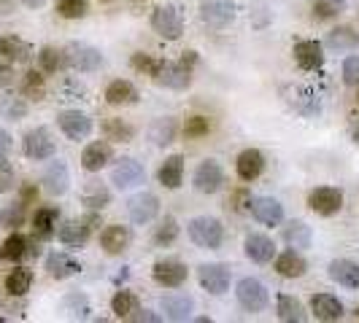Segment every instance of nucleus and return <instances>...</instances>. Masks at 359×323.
I'll return each mask as SVG.
<instances>
[{"label": "nucleus", "mask_w": 359, "mask_h": 323, "mask_svg": "<svg viewBox=\"0 0 359 323\" xmlns=\"http://www.w3.org/2000/svg\"><path fill=\"white\" fill-rule=\"evenodd\" d=\"M187 234L203 251H219L224 243V224L214 215H195L187 224Z\"/></svg>", "instance_id": "obj_1"}, {"label": "nucleus", "mask_w": 359, "mask_h": 323, "mask_svg": "<svg viewBox=\"0 0 359 323\" xmlns=\"http://www.w3.org/2000/svg\"><path fill=\"white\" fill-rule=\"evenodd\" d=\"M151 30L165 41H179L184 36V11L176 3H160L151 11Z\"/></svg>", "instance_id": "obj_2"}, {"label": "nucleus", "mask_w": 359, "mask_h": 323, "mask_svg": "<svg viewBox=\"0 0 359 323\" xmlns=\"http://www.w3.org/2000/svg\"><path fill=\"white\" fill-rule=\"evenodd\" d=\"M151 81L162 87V89H173V92H184L192 87V68L187 62H173V59H160L157 65V73L151 76Z\"/></svg>", "instance_id": "obj_3"}, {"label": "nucleus", "mask_w": 359, "mask_h": 323, "mask_svg": "<svg viewBox=\"0 0 359 323\" xmlns=\"http://www.w3.org/2000/svg\"><path fill=\"white\" fill-rule=\"evenodd\" d=\"M62 52H65L68 68H73L76 73H97L103 68V62H106L100 49H95L90 43H84V41H71Z\"/></svg>", "instance_id": "obj_4"}, {"label": "nucleus", "mask_w": 359, "mask_h": 323, "mask_svg": "<svg viewBox=\"0 0 359 323\" xmlns=\"http://www.w3.org/2000/svg\"><path fill=\"white\" fill-rule=\"evenodd\" d=\"M235 299L246 313H262L270 305V291L257 278H241L235 286Z\"/></svg>", "instance_id": "obj_5"}, {"label": "nucleus", "mask_w": 359, "mask_h": 323, "mask_svg": "<svg viewBox=\"0 0 359 323\" xmlns=\"http://www.w3.org/2000/svg\"><path fill=\"white\" fill-rule=\"evenodd\" d=\"M235 0H200L198 6V17L205 27L211 30H227L235 22Z\"/></svg>", "instance_id": "obj_6"}, {"label": "nucleus", "mask_w": 359, "mask_h": 323, "mask_svg": "<svg viewBox=\"0 0 359 323\" xmlns=\"http://www.w3.org/2000/svg\"><path fill=\"white\" fill-rule=\"evenodd\" d=\"M95 224H97L95 210H92L90 215H84V218H68V221L57 224V240H60L65 248H84Z\"/></svg>", "instance_id": "obj_7"}, {"label": "nucleus", "mask_w": 359, "mask_h": 323, "mask_svg": "<svg viewBox=\"0 0 359 323\" xmlns=\"http://www.w3.org/2000/svg\"><path fill=\"white\" fill-rule=\"evenodd\" d=\"M22 154L33 162H46L57 154V141L49 132V127H36V129H27L25 138H22Z\"/></svg>", "instance_id": "obj_8"}, {"label": "nucleus", "mask_w": 359, "mask_h": 323, "mask_svg": "<svg viewBox=\"0 0 359 323\" xmlns=\"http://www.w3.org/2000/svg\"><path fill=\"white\" fill-rule=\"evenodd\" d=\"M308 208L322 218H332L343 210V192L338 186H319L308 192Z\"/></svg>", "instance_id": "obj_9"}, {"label": "nucleus", "mask_w": 359, "mask_h": 323, "mask_svg": "<svg viewBox=\"0 0 359 323\" xmlns=\"http://www.w3.org/2000/svg\"><path fill=\"white\" fill-rule=\"evenodd\" d=\"M198 280H200V286H203V291H208L211 296H222V294H227V288H230L233 269H230V264H219V261L200 264Z\"/></svg>", "instance_id": "obj_10"}, {"label": "nucleus", "mask_w": 359, "mask_h": 323, "mask_svg": "<svg viewBox=\"0 0 359 323\" xmlns=\"http://www.w3.org/2000/svg\"><path fill=\"white\" fill-rule=\"evenodd\" d=\"M57 127H60V132L68 138V141H87L92 135V119L84 113V110H79V108H71V110H60L57 113Z\"/></svg>", "instance_id": "obj_11"}, {"label": "nucleus", "mask_w": 359, "mask_h": 323, "mask_svg": "<svg viewBox=\"0 0 359 323\" xmlns=\"http://www.w3.org/2000/svg\"><path fill=\"white\" fill-rule=\"evenodd\" d=\"M146 180V170L144 164L133 157H122L116 159L114 170H111V183L119 189V192H127V189H135Z\"/></svg>", "instance_id": "obj_12"}, {"label": "nucleus", "mask_w": 359, "mask_h": 323, "mask_svg": "<svg viewBox=\"0 0 359 323\" xmlns=\"http://www.w3.org/2000/svg\"><path fill=\"white\" fill-rule=\"evenodd\" d=\"M151 278L160 288H181L189 278V267L179 259H160L151 267Z\"/></svg>", "instance_id": "obj_13"}, {"label": "nucleus", "mask_w": 359, "mask_h": 323, "mask_svg": "<svg viewBox=\"0 0 359 323\" xmlns=\"http://www.w3.org/2000/svg\"><path fill=\"white\" fill-rule=\"evenodd\" d=\"M192 186H195V192H200V194H216L224 186V167L216 159H203L195 167Z\"/></svg>", "instance_id": "obj_14"}, {"label": "nucleus", "mask_w": 359, "mask_h": 323, "mask_svg": "<svg viewBox=\"0 0 359 323\" xmlns=\"http://www.w3.org/2000/svg\"><path fill=\"white\" fill-rule=\"evenodd\" d=\"M127 215L138 227L151 224L160 215V197L151 194V192H138L135 197H130V202H127Z\"/></svg>", "instance_id": "obj_15"}, {"label": "nucleus", "mask_w": 359, "mask_h": 323, "mask_svg": "<svg viewBox=\"0 0 359 323\" xmlns=\"http://www.w3.org/2000/svg\"><path fill=\"white\" fill-rule=\"evenodd\" d=\"M292 57L297 62V68L306 73L319 71L324 65V43L322 41H313V38H306V41H297L292 46Z\"/></svg>", "instance_id": "obj_16"}, {"label": "nucleus", "mask_w": 359, "mask_h": 323, "mask_svg": "<svg viewBox=\"0 0 359 323\" xmlns=\"http://www.w3.org/2000/svg\"><path fill=\"white\" fill-rule=\"evenodd\" d=\"M160 310L162 318H168V321H187L195 313V299L187 291H176L173 288L170 294H165L160 299Z\"/></svg>", "instance_id": "obj_17"}, {"label": "nucleus", "mask_w": 359, "mask_h": 323, "mask_svg": "<svg viewBox=\"0 0 359 323\" xmlns=\"http://www.w3.org/2000/svg\"><path fill=\"white\" fill-rule=\"evenodd\" d=\"M249 213L262 227H278L284 221V205L276 197H249Z\"/></svg>", "instance_id": "obj_18"}, {"label": "nucleus", "mask_w": 359, "mask_h": 323, "mask_svg": "<svg viewBox=\"0 0 359 323\" xmlns=\"http://www.w3.org/2000/svg\"><path fill=\"white\" fill-rule=\"evenodd\" d=\"M41 183H43V189L52 194V197H62V194H68V189H71V173H68V164L62 159H54L46 164V170H43V175H41Z\"/></svg>", "instance_id": "obj_19"}, {"label": "nucleus", "mask_w": 359, "mask_h": 323, "mask_svg": "<svg viewBox=\"0 0 359 323\" xmlns=\"http://www.w3.org/2000/svg\"><path fill=\"white\" fill-rule=\"evenodd\" d=\"M243 253H246V259H252L254 264H270L276 259V243L268 234L249 232L243 240Z\"/></svg>", "instance_id": "obj_20"}, {"label": "nucleus", "mask_w": 359, "mask_h": 323, "mask_svg": "<svg viewBox=\"0 0 359 323\" xmlns=\"http://www.w3.org/2000/svg\"><path fill=\"white\" fill-rule=\"evenodd\" d=\"M108 162H114V145H111V141H92V143L84 145L81 167L87 173H100L103 167H108Z\"/></svg>", "instance_id": "obj_21"}, {"label": "nucleus", "mask_w": 359, "mask_h": 323, "mask_svg": "<svg viewBox=\"0 0 359 323\" xmlns=\"http://www.w3.org/2000/svg\"><path fill=\"white\" fill-rule=\"evenodd\" d=\"M235 173H238V178L246 180V183L257 180L265 173V154L259 148H243L238 154V159H235Z\"/></svg>", "instance_id": "obj_22"}, {"label": "nucleus", "mask_w": 359, "mask_h": 323, "mask_svg": "<svg viewBox=\"0 0 359 323\" xmlns=\"http://www.w3.org/2000/svg\"><path fill=\"white\" fill-rule=\"evenodd\" d=\"M106 103L114 108H127V106H138V100H141V92L138 87L133 84V81H127V78H114L111 84L106 87Z\"/></svg>", "instance_id": "obj_23"}, {"label": "nucleus", "mask_w": 359, "mask_h": 323, "mask_svg": "<svg viewBox=\"0 0 359 323\" xmlns=\"http://www.w3.org/2000/svg\"><path fill=\"white\" fill-rule=\"evenodd\" d=\"M130 243H133V232H130V227H125V224H108V227H103V232H100V248L108 256L125 253L130 248Z\"/></svg>", "instance_id": "obj_24"}, {"label": "nucleus", "mask_w": 359, "mask_h": 323, "mask_svg": "<svg viewBox=\"0 0 359 323\" xmlns=\"http://www.w3.org/2000/svg\"><path fill=\"white\" fill-rule=\"evenodd\" d=\"M179 132H181V127L176 116H157V119L149 124V129H146V138L157 145V148H165V145L176 143Z\"/></svg>", "instance_id": "obj_25"}, {"label": "nucleus", "mask_w": 359, "mask_h": 323, "mask_svg": "<svg viewBox=\"0 0 359 323\" xmlns=\"http://www.w3.org/2000/svg\"><path fill=\"white\" fill-rule=\"evenodd\" d=\"M0 59L11 65H27L33 59V46L19 36H3L0 38Z\"/></svg>", "instance_id": "obj_26"}, {"label": "nucleus", "mask_w": 359, "mask_h": 323, "mask_svg": "<svg viewBox=\"0 0 359 323\" xmlns=\"http://www.w3.org/2000/svg\"><path fill=\"white\" fill-rule=\"evenodd\" d=\"M311 313L316 321L332 323L343 318V302L332 294H313L311 296Z\"/></svg>", "instance_id": "obj_27"}, {"label": "nucleus", "mask_w": 359, "mask_h": 323, "mask_svg": "<svg viewBox=\"0 0 359 323\" xmlns=\"http://www.w3.org/2000/svg\"><path fill=\"white\" fill-rule=\"evenodd\" d=\"M157 180H160L162 189L176 192L181 183H184V157L181 154L165 157V162H162L160 170H157Z\"/></svg>", "instance_id": "obj_28"}, {"label": "nucleus", "mask_w": 359, "mask_h": 323, "mask_svg": "<svg viewBox=\"0 0 359 323\" xmlns=\"http://www.w3.org/2000/svg\"><path fill=\"white\" fill-rule=\"evenodd\" d=\"M43 267H46V275L54 278V280H65V278H73L76 272H81V264L68 256V253L62 251H52L46 256V261H43Z\"/></svg>", "instance_id": "obj_29"}, {"label": "nucleus", "mask_w": 359, "mask_h": 323, "mask_svg": "<svg viewBox=\"0 0 359 323\" xmlns=\"http://www.w3.org/2000/svg\"><path fill=\"white\" fill-rule=\"evenodd\" d=\"M276 272H278L281 278H289V280L303 278V275L308 272L306 256H303L300 251H294V248L278 253V256H276Z\"/></svg>", "instance_id": "obj_30"}, {"label": "nucleus", "mask_w": 359, "mask_h": 323, "mask_svg": "<svg viewBox=\"0 0 359 323\" xmlns=\"http://www.w3.org/2000/svg\"><path fill=\"white\" fill-rule=\"evenodd\" d=\"M327 272H330V278L338 283V286L343 288H359V264L357 261H351V259H332L330 261V267H327Z\"/></svg>", "instance_id": "obj_31"}, {"label": "nucleus", "mask_w": 359, "mask_h": 323, "mask_svg": "<svg viewBox=\"0 0 359 323\" xmlns=\"http://www.w3.org/2000/svg\"><path fill=\"white\" fill-rule=\"evenodd\" d=\"M81 202L90 208V210H106L108 205H111V189H108L103 180H87L84 186H81Z\"/></svg>", "instance_id": "obj_32"}, {"label": "nucleus", "mask_w": 359, "mask_h": 323, "mask_svg": "<svg viewBox=\"0 0 359 323\" xmlns=\"http://www.w3.org/2000/svg\"><path fill=\"white\" fill-rule=\"evenodd\" d=\"M57 224H60V210L46 205V208H38L33 213V237L38 240H52L57 234Z\"/></svg>", "instance_id": "obj_33"}, {"label": "nucleus", "mask_w": 359, "mask_h": 323, "mask_svg": "<svg viewBox=\"0 0 359 323\" xmlns=\"http://www.w3.org/2000/svg\"><path fill=\"white\" fill-rule=\"evenodd\" d=\"M284 243H287L289 248H294V251H308L311 248V243H313V229L308 227L306 221H289L287 227H284Z\"/></svg>", "instance_id": "obj_34"}, {"label": "nucleus", "mask_w": 359, "mask_h": 323, "mask_svg": "<svg viewBox=\"0 0 359 323\" xmlns=\"http://www.w3.org/2000/svg\"><path fill=\"white\" fill-rule=\"evenodd\" d=\"M138 310H141L138 296H135L133 291H127V288H119V291L111 296V313H114L119 321H133Z\"/></svg>", "instance_id": "obj_35"}, {"label": "nucleus", "mask_w": 359, "mask_h": 323, "mask_svg": "<svg viewBox=\"0 0 359 323\" xmlns=\"http://www.w3.org/2000/svg\"><path fill=\"white\" fill-rule=\"evenodd\" d=\"M324 46L332 49V52H354L359 46V33H354V30L346 27V24L332 27V30L327 33V38H324Z\"/></svg>", "instance_id": "obj_36"}, {"label": "nucleus", "mask_w": 359, "mask_h": 323, "mask_svg": "<svg viewBox=\"0 0 359 323\" xmlns=\"http://www.w3.org/2000/svg\"><path fill=\"white\" fill-rule=\"evenodd\" d=\"M276 310H278V318L284 323H303L308 318L303 302L297 296H292V294H278Z\"/></svg>", "instance_id": "obj_37"}, {"label": "nucleus", "mask_w": 359, "mask_h": 323, "mask_svg": "<svg viewBox=\"0 0 359 323\" xmlns=\"http://www.w3.org/2000/svg\"><path fill=\"white\" fill-rule=\"evenodd\" d=\"M103 135H106V141L111 143H133L135 141V135H138V129L125 122V119H116V116H111L103 122Z\"/></svg>", "instance_id": "obj_38"}, {"label": "nucleus", "mask_w": 359, "mask_h": 323, "mask_svg": "<svg viewBox=\"0 0 359 323\" xmlns=\"http://www.w3.org/2000/svg\"><path fill=\"white\" fill-rule=\"evenodd\" d=\"M30 251V240L25 237V234H8L6 240H3V245H0V259L3 261H22Z\"/></svg>", "instance_id": "obj_39"}, {"label": "nucleus", "mask_w": 359, "mask_h": 323, "mask_svg": "<svg viewBox=\"0 0 359 323\" xmlns=\"http://www.w3.org/2000/svg\"><path fill=\"white\" fill-rule=\"evenodd\" d=\"M22 97H27V100H36V103H41L43 97H46V76L41 71H30L22 76Z\"/></svg>", "instance_id": "obj_40"}, {"label": "nucleus", "mask_w": 359, "mask_h": 323, "mask_svg": "<svg viewBox=\"0 0 359 323\" xmlns=\"http://www.w3.org/2000/svg\"><path fill=\"white\" fill-rule=\"evenodd\" d=\"M3 286H6V291H8L11 296H25V294L30 291V286H33V269H27V267L11 269V272L6 275V280H3Z\"/></svg>", "instance_id": "obj_41"}, {"label": "nucleus", "mask_w": 359, "mask_h": 323, "mask_svg": "<svg viewBox=\"0 0 359 323\" xmlns=\"http://www.w3.org/2000/svg\"><path fill=\"white\" fill-rule=\"evenodd\" d=\"M179 221H176V215H165L160 224H157V229H154V245L157 248H168V245H173L176 240H179Z\"/></svg>", "instance_id": "obj_42"}, {"label": "nucleus", "mask_w": 359, "mask_h": 323, "mask_svg": "<svg viewBox=\"0 0 359 323\" xmlns=\"http://www.w3.org/2000/svg\"><path fill=\"white\" fill-rule=\"evenodd\" d=\"M65 65H68V62H65V52L57 49V46H43V49L38 52V68H41V73L54 76V73L62 71Z\"/></svg>", "instance_id": "obj_43"}, {"label": "nucleus", "mask_w": 359, "mask_h": 323, "mask_svg": "<svg viewBox=\"0 0 359 323\" xmlns=\"http://www.w3.org/2000/svg\"><path fill=\"white\" fill-rule=\"evenodd\" d=\"M346 11V0H311V17L316 22H330Z\"/></svg>", "instance_id": "obj_44"}, {"label": "nucleus", "mask_w": 359, "mask_h": 323, "mask_svg": "<svg viewBox=\"0 0 359 323\" xmlns=\"http://www.w3.org/2000/svg\"><path fill=\"white\" fill-rule=\"evenodd\" d=\"M54 8L62 19H84L90 14V0H54Z\"/></svg>", "instance_id": "obj_45"}, {"label": "nucleus", "mask_w": 359, "mask_h": 323, "mask_svg": "<svg viewBox=\"0 0 359 323\" xmlns=\"http://www.w3.org/2000/svg\"><path fill=\"white\" fill-rule=\"evenodd\" d=\"M25 202L17 199V202H11V205H6V210L0 213V227L3 229H19L22 224H25Z\"/></svg>", "instance_id": "obj_46"}, {"label": "nucleus", "mask_w": 359, "mask_h": 323, "mask_svg": "<svg viewBox=\"0 0 359 323\" xmlns=\"http://www.w3.org/2000/svg\"><path fill=\"white\" fill-rule=\"evenodd\" d=\"M130 65H133V71H138V73H144V76H154L157 73V65H160V59H154L151 54H146V52H135L133 57H130Z\"/></svg>", "instance_id": "obj_47"}, {"label": "nucleus", "mask_w": 359, "mask_h": 323, "mask_svg": "<svg viewBox=\"0 0 359 323\" xmlns=\"http://www.w3.org/2000/svg\"><path fill=\"white\" fill-rule=\"evenodd\" d=\"M208 132H211L208 116H189L187 124H184V135H187V138H205Z\"/></svg>", "instance_id": "obj_48"}, {"label": "nucleus", "mask_w": 359, "mask_h": 323, "mask_svg": "<svg viewBox=\"0 0 359 323\" xmlns=\"http://www.w3.org/2000/svg\"><path fill=\"white\" fill-rule=\"evenodd\" d=\"M343 81L348 87H359V54H348L343 59Z\"/></svg>", "instance_id": "obj_49"}, {"label": "nucleus", "mask_w": 359, "mask_h": 323, "mask_svg": "<svg viewBox=\"0 0 359 323\" xmlns=\"http://www.w3.org/2000/svg\"><path fill=\"white\" fill-rule=\"evenodd\" d=\"M14 183H17V175H14L11 162L6 159V157H0V194L11 192V189H14Z\"/></svg>", "instance_id": "obj_50"}, {"label": "nucleus", "mask_w": 359, "mask_h": 323, "mask_svg": "<svg viewBox=\"0 0 359 323\" xmlns=\"http://www.w3.org/2000/svg\"><path fill=\"white\" fill-rule=\"evenodd\" d=\"M11 84H14V68L11 62L0 59V87H11Z\"/></svg>", "instance_id": "obj_51"}, {"label": "nucleus", "mask_w": 359, "mask_h": 323, "mask_svg": "<svg viewBox=\"0 0 359 323\" xmlns=\"http://www.w3.org/2000/svg\"><path fill=\"white\" fill-rule=\"evenodd\" d=\"M19 199H22L25 205H33V202L38 199V189L33 186V183H27V186L22 189V197H19Z\"/></svg>", "instance_id": "obj_52"}, {"label": "nucleus", "mask_w": 359, "mask_h": 323, "mask_svg": "<svg viewBox=\"0 0 359 323\" xmlns=\"http://www.w3.org/2000/svg\"><path fill=\"white\" fill-rule=\"evenodd\" d=\"M11 145H14V141H11V135L0 127V157H6L8 151H11Z\"/></svg>", "instance_id": "obj_53"}, {"label": "nucleus", "mask_w": 359, "mask_h": 323, "mask_svg": "<svg viewBox=\"0 0 359 323\" xmlns=\"http://www.w3.org/2000/svg\"><path fill=\"white\" fill-rule=\"evenodd\" d=\"M14 11V0H0V14H11Z\"/></svg>", "instance_id": "obj_54"}, {"label": "nucleus", "mask_w": 359, "mask_h": 323, "mask_svg": "<svg viewBox=\"0 0 359 323\" xmlns=\"http://www.w3.org/2000/svg\"><path fill=\"white\" fill-rule=\"evenodd\" d=\"M30 8H38V6H43V0H25Z\"/></svg>", "instance_id": "obj_55"}, {"label": "nucleus", "mask_w": 359, "mask_h": 323, "mask_svg": "<svg viewBox=\"0 0 359 323\" xmlns=\"http://www.w3.org/2000/svg\"><path fill=\"white\" fill-rule=\"evenodd\" d=\"M354 143L359 145V127H357V129H354Z\"/></svg>", "instance_id": "obj_56"}, {"label": "nucleus", "mask_w": 359, "mask_h": 323, "mask_svg": "<svg viewBox=\"0 0 359 323\" xmlns=\"http://www.w3.org/2000/svg\"><path fill=\"white\" fill-rule=\"evenodd\" d=\"M354 315H357V321H359V307H357V313H354Z\"/></svg>", "instance_id": "obj_57"}, {"label": "nucleus", "mask_w": 359, "mask_h": 323, "mask_svg": "<svg viewBox=\"0 0 359 323\" xmlns=\"http://www.w3.org/2000/svg\"><path fill=\"white\" fill-rule=\"evenodd\" d=\"M100 3H111V0H100Z\"/></svg>", "instance_id": "obj_58"}, {"label": "nucleus", "mask_w": 359, "mask_h": 323, "mask_svg": "<svg viewBox=\"0 0 359 323\" xmlns=\"http://www.w3.org/2000/svg\"><path fill=\"white\" fill-rule=\"evenodd\" d=\"M357 103H359V92H357Z\"/></svg>", "instance_id": "obj_59"}, {"label": "nucleus", "mask_w": 359, "mask_h": 323, "mask_svg": "<svg viewBox=\"0 0 359 323\" xmlns=\"http://www.w3.org/2000/svg\"><path fill=\"white\" fill-rule=\"evenodd\" d=\"M0 321H3V315H0Z\"/></svg>", "instance_id": "obj_60"}]
</instances>
